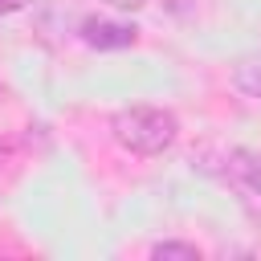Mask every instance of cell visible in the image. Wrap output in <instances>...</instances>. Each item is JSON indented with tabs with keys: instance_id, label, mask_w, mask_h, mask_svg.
I'll use <instances>...</instances> for the list:
<instances>
[{
	"instance_id": "5b68a950",
	"label": "cell",
	"mask_w": 261,
	"mask_h": 261,
	"mask_svg": "<svg viewBox=\"0 0 261 261\" xmlns=\"http://www.w3.org/2000/svg\"><path fill=\"white\" fill-rule=\"evenodd\" d=\"M155 261H200V249L196 245H184V241H159L151 249Z\"/></svg>"
},
{
	"instance_id": "3957f363",
	"label": "cell",
	"mask_w": 261,
	"mask_h": 261,
	"mask_svg": "<svg viewBox=\"0 0 261 261\" xmlns=\"http://www.w3.org/2000/svg\"><path fill=\"white\" fill-rule=\"evenodd\" d=\"M82 41L94 49H126L135 45V24L106 20V16H86L82 20Z\"/></svg>"
},
{
	"instance_id": "277c9868",
	"label": "cell",
	"mask_w": 261,
	"mask_h": 261,
	"mask_svg": "<svg viewBox=\"0 0 261 261\" xmlns=\"http://www.w3.org/2000/svg\"><path fill=\"white\" fill-rule=\"evenodd\" d=\"M232 82L249 94V98H261V61L257 57H249V61H241L237 69H232Z\"/></svg>"
},
{
	"instance_id": "52a82bcc",
	"label": "cell",
	"mask_w": 261,
	"mask_h": 261,
	"mask_svg": "<svg viewBox=\"0 0 261 261\" xmlns=\"http://www.w3.org/2000/svg\"><path fill=\"white\" fill-rule=\"evenodd\" d=\"M106 4H114V8H130V12H135V8H143L147 0H106Z\"/></svg>"
},
{
	"instance_id": "7a4b0ae2",
	"label": "cell",
	"mask_w": 261,
	"mask_h": 261,
	"mask_svg": "<svg viewBox=\"0 0 261 261\" xmlns=\"http://www.w3.org/2000/svg\"><path fill=\"white\" fill-rule=\"evenodd\" d=\"M224 184L241 196L253 220H261V155L257 151H228L224 155Z\"/></svg>"
},
{
	"instance_id": "6da1fadb",
	"label": "cell",
	"mask_w": 261,
	"mask_h": 261,
	"mask_svg": "<svg viewBox=\"0 0 261 261\" xmlns=\"http://www.w3.org/2000/svg\"><path fill=\"white\" fill-rule=\"evenodd\" d=\"M110 130H114V143L130 155H163L175 143L179 122L163 106H126L110 118Z\"/></svg>"
},
{
	"instance_id": "8992f818",
	"label": "cell",
	"mask_w": 261,
	"mask_h": 261,
	"mask_svg": "<svg viewBox=\"0 0 261 261\" xmlns=\"http://www.w3.org/2000/svg\"><path fill=\"white\" fill-rule=\"evenodd\" d=\"M24 4H29V0H0V16H4V12H20Z\"/></svg>"
}]
</instances>
